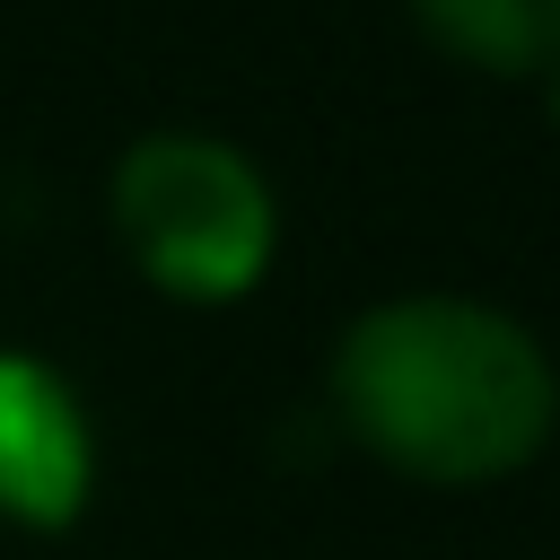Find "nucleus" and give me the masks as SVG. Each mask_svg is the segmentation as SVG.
Segmentation results:
<instances>
[{
  "mask_svg": "<svg viewBox=\"0 0 560 560\" xmlns=\"http://www.w3.org/2000/svg\"><path fill=\"white\" fill-rule=\"evenodd\" d=\"M341 420L411 481H499L542 455L560 376L542 341L481 298H385L332 350Z\"/></svg>",
  "mask_w": 560,
  "mask_h": 560,
  "instance_id": "obj_1",
  "label": "nucleus"
},
{
  "mask_svg": "<svg viewBox=\"0 0 560 560\" xmlns=\"http://www.w3.org/2000/svg\"><path fill=\"white\" fill-rule=\"evenodd\" d=\"M114 236L149 289L184 306H228L271 271L280 201L236 140L149 131L114 166Z\"/></svg>",
  "mask_w": 560,
  "mask_h": 560,
  "instance_id": "obj_2",
  "label": "nucleus"
},
{
  "mask_svg": "<svg viewBox=\"0 0 560 560\" xmlns=\"http://www.w3.org/2000/svg\"><path fill=\"white\" fill-rule=\"evenodd\" d=\"M79 499H88V420L70 385L44 359L0 350V508L52 534L79 516Z\"/></svg>",
  "mask_w": 560,
  "mask_h": 560,
  "instance_id": "obj_3",
  "label": "nucleus"
},
{
  "mask_svg": "<svg viewBox=\"0 0 560 560\" xmlns=\"http://www.w3.org/2000/svg\"><path fill=\"white\" fill-rule=\"evenodd\" d=\"M402 9L446 61L481 70V79L560 70V0H402Z\"/></svg>",
  "mask_w": 560,
  "mask_h": 560,
  "instance_id": "obj_4",
  "label": "nucleus"
},
{
  "mask_svg": "<svg viewBox=\"0 0 560 560\" xmlns=\"http://www.w3.org/2000/svg\"><path fill=\"white\" fill-rule=\"evenodd\" d=\"M542 114H551V131H560V70H542Z\"/></svg>",
  "mask_w": 560,
  "mask_h": 560,
  "instance_id": "obj_5",
  "label": "nucleus"
}]
</instances>
